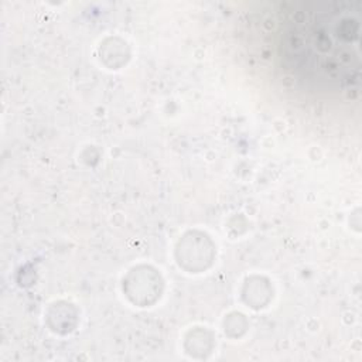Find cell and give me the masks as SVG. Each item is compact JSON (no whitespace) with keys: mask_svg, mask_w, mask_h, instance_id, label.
Returning a JSON list of instances; mask_svg holds the SVG:
<instances>
[{"mask_svg":"<svg viewBox=\"0 0 362 362\" xmlns=\"http://www.w3.org/2000/svg\"><path fill=\"white\" fill-rule=\"evenodd\" d=\"M362 8L359 1H301L283 11L279 58L308 89L349 93L361 78Z\"/></svg>","mask_w":362,"mask_h":362,"instance_id":"6da1fadb","label":"cell"}]
</instances>
